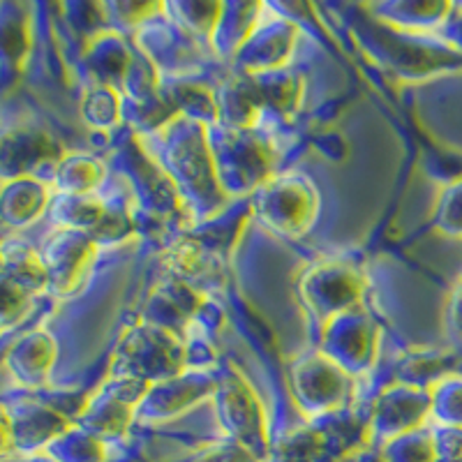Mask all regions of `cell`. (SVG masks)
<instances>
[{"label":"cell","mask_w":462,"mask_h":462,"mask_svg":"<svg viewBox=\"0 0 462 462\" xmlns=\"http://www.w3.org/2000/svg\"><path fill=\"white\" fill-rule=\"evenodd\" d=\"M16 447V432L12 428V420L5 411L0 410V457H5Z\"/></svg>","instance_id":"1"},{"label":"cell","mask_w":462,"mask_h":462,"mask_svg":"<svg viewBox=\"0 0 462 462\" xmlns=\"http://www.w3.org/2000/svg\"><path fill=\"white\" fill-rule=\"evenodd\" d=\"M206 462H247V457L243 453H229V456H217V457H208Z\"/></svg>","instance_id":"2"}]
</instances>
